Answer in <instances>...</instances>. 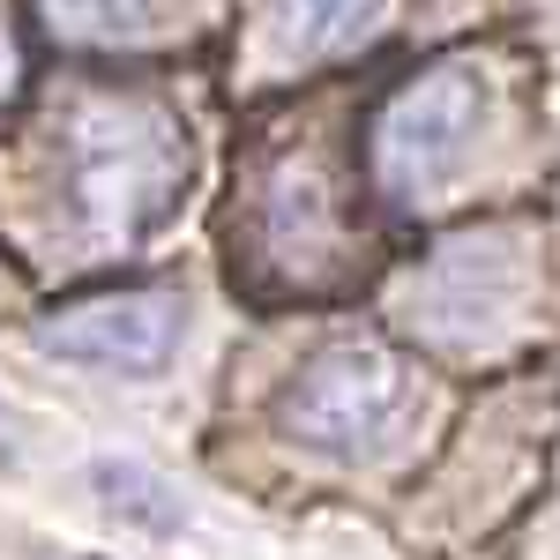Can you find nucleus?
<instances>
[{"mask_svg": "<svg viewBox=\"0 0 560 560\" xmlns=\"http://www.w3.org/2000/svg\"><path fill=\"white\" fill-rule=\"evenodd\" d=\"M187 187V135L142 97H97L68 120V210L97 247H142Z\"/></svg>", "mask_w": 560, "mask_h": 560, "instance_id": "f257e3e1", "label": "nucleus"}, {"mask_svg": "<svg viewBox=\"0 0 560 560\" xmlns=\"http://www.w3.org/2000/svg\"><path fill=\"white\" fill-rule=\"evenodd\" d=\"M419 404V374L404 351L374 345V337H345V345L314 351L277 396V427L300 441L306 456H374L388 433L411 419Z\"/></svg>", "mask_w": 560, "mask_h": 560, "instance_id": "f03ea898", "label": "nucleus"}, {"mask_svg": "<svg viewBox=\"0 0 560 560\" xmlns=\"http://www.w3.org/2000/svg\"><path fill=\"white\" fill-rule=\"evenodd\" d=\"M486 135V75L478 68H433L411 90H396L374 128V179L396 202H433L471 165Z\"/></svg>", "mask_w": 560, "mask_h": 560, "instance_id": "7ed1b4c3", "label": "nucleus"}, {"mask_svg": "<svg viewBox=\"0 0 560 560\" xmlns=\"http://www.w3.org/2000/svg\"><path fill=\"white\" fill-rule=\"evenodd\" d=\"M187 337V306L173 292H120V300L75 306L38 322V351L68 359V366H97V374H165Z\"/></svg>", "mask_w": 560, "mask_h": 560, "instance_id": "20e7f679", "label": "nucleus"}, {"mask_svg": "<svg viewBox=\"0 0 560 560\" xmlns=\"http://www.w3.org/2000/svg\"><path fill=\"white\" fill-rule=\"evenodd\" d=\"M90 486L120 509L128 523H142V530H179V501H173V486L165 478H150L142 464H120V456H105V464H90Z\"/></svg>", "mask_w": 560, "mask_h": 560, "instance_id": "39448f33", "label": "nucleus"}, {"mask_svg": "<svg viewBox=\"0 0 560 560\" xmlns=\"http://www.w3.org/2000/svg\"><path fill=\"white\" fill-rule=\"evenodd\" d=\"M374 15H382V0H284V23H292V38H300L306 52L359 38Z\"/></svg>", "mask_w": 560, "mask_h": 560, "instance_id": "423d86ee", "label": "nucleus"}, {"mask_svg": "<svg viewBox=\"0 0 560 560\" xmlns=\"http://www.w3.org/2000/svg\"><path fill=\"white\" fill-rule=\"evenodd\" d=\"M45 8L75 38H142L150 31V0H45Z\"/></svg>", "mask_w": 560, "mask_h": 560, "instance_id": "0eeeda50", "label": "nucleus"}, {"mask_svg": "<svg viewBox=\"0 0 560 560\" xmlns=\"http://www.w3.org/2000/svg\"><path fill=\"white\" fill-rule=\"evenodd\" d=\"M8 83H15V45L0 38V90H8Z\"/></svg>", "mask_w": 560, "mask_h": 560, "instance_id": "6e6552de", "label": "nucleus"}, {"mask_svg": "<svg viewBox=\"0 0 560 560\" xmlns=\"http://www.w3.org/2000/svg\"><path fill=\"white\" fill-rule=\"evenodd\" d=\"M0 464H15V441H8V411H0Z\"/></svg>", "mask_w": 560, "mask_h": 560, "instance_id": "1a4fd4ad", "label": "nucleus"}]
</instances>
